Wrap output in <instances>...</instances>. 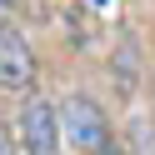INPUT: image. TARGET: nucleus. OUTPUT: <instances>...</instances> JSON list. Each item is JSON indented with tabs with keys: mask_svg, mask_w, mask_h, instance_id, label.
Here are the masks:
<instances>
[{
	"mask_svg": "<svg viewBox=\"0 0 155 155\" xmlns=\"http://www.w3.org/2000/svg\"><path fill=\"white\" fill-rule=\"evenodd\" d=\"M20 150L25 155H60V110L30 95L20 110Z\"/></svg>",
	"mask_w": 155,
	"mask_h": 155,
	"instance_id": "obj_2",
	"label": "nucleus"
},
{
	"mask_svg": "<svg viewBox=\"0 0 155 155\" xmlns=\"http://www.w3.org/2000/svg\"><path fill=\"white\" fill-rule=\"evenodd\" d=\"M60 135H65V145L80 150V155L110 150V120H105L100 100H90V95H70V100L60 105Z\"/></svg>",
	"mask_w": 155,
	"mask_h": 155,
	"instance_id": "obj_1",
	"label": "nucleus"
},
{
	"mask_svg": "<svg viewBox=\"0 0 155 155\" xmlns=\"http://www.w3.org/2000/svg\"><path fill=\"white\" fill-rule=\"evenodd\" d=\"M35 75H40V65H35V50L30 40H25L20 30H0V90H35Z\"/></svg>",
	"mask_w": 155,
	"mask_h": 155,
	"instance_id": "obj_3",
	"label": "nucleus"
},
{
	"mask_svg": "<svg viewBox=\"0 0 155 155\" xmlns=\"http://www.w3.org/2000/svg\"><path fill=\"white\" fill-rule=\"evenodd\" d=\"M0 155H10V150H5V135H0Z\"/></svg>",
	"mask_w": 155,
	"mask_h": 155,
	"instance_id": "obj_4",
	"label": "nucleus"
}]
</instances>
